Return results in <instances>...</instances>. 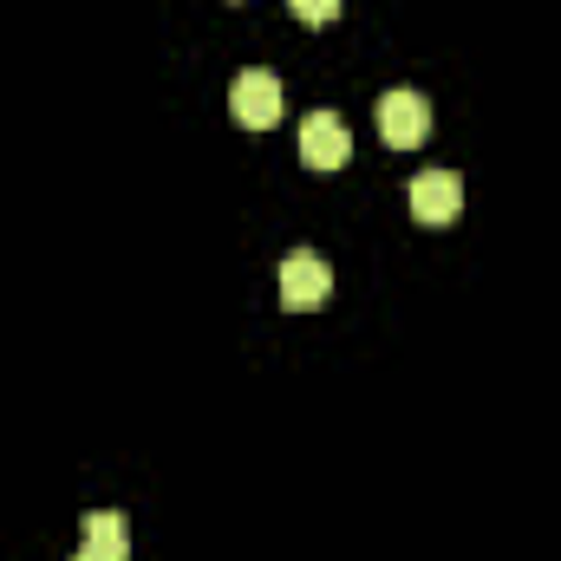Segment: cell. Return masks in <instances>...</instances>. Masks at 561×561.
I'll return each instance as SVG.
<instances>
[{"instance_id":"cell-5","label":"cell","mask_w":561,"mask_h":561,"mask_svg":"<svg viewBox=\"0 0 561 561\" xmlns=\"http://www.w3.org/2000/svg\"><path fill=\"white\" fill-rule=\"evenodd\" d=\"M457 209H463V176L457 170H424V176H412V216H419L424 229H450Z\"/></svg>"},{"instance_id":"cell-3","label":"cell","mask_w":561,"mask_h":561,"mask_svg":"<svg viewBox=\"0 0 561 561\" xmlns=\"http://www.w3.org/2000/svg\"><path fill=\"white\" fill-rule=\"evenodd\" d=\"M373 118H379V138L392 144V150H412V144H424V131H431L424 92H379Z\"/></svg>"},{"instance_id":"cell-4","label":"cell","mask_w":561,"mask_h":561,"mask_svg":"<svg viewBox=\"0 0 561 561\" xmlns=\"http://www.w3.org/2000/svg\"><path fill=\"white\" fill-rule=\"evenodd\" d=\"M353 157V131L340 112H307L300 118V163L307 170H340Z\"/></svg>"},{"instance_id":"cell-6","label":"cell","mask_w":561,"mask_h":561,"mask_svg":"<svg viewBox=\"0 0 561 561\" xmlns=\"http://www.w3.org/2000/svg\"><path fill=\"white\" fill-rule=\"evenodd\" d=\"M85 556L131 561V523H125L118 510H92V516H85Z\"/></svg>"},{"instance_id":"cell-7","label":"cell","mask_w":561,"mask_h":561,"mask_svg":"<svg viewBox=\"0 0 561 561\" xmlns=\"http://www.w3.org/2000/svg\"><path fill=\"white\" fill-rule=\"evenodd\" d=\"M287 7H294L300 26H333L340 20V0H287Z\"/></svg>"},{"instance_id":"cell-1","label":"cell","mask_w":561,"mask_h":561,"mask_svg":"<svg viewBox=\"0 0 561 561\" xmlns=\"http://www.w3.org/2000/svg\"><path fill=\"white\" fill-rule=\"evenodd\" d=\"M275 287H280V307L307 313V307H327V300H333V268H327L313 249H294V255H280Z\"/></svg>"},{"instance_id":"cell-8","label":"cell","mask_w":561,"mask_h":561,"mask_svg":"<svg viewBox=\"0 0 561 561\" xmlns=\"http://www.w3.org/2000/svg\"><path fill=\"white\" fill-rule=\"evenodd\" d=\"M72 561H99V556H72Z\"/></svg>"},{"instance_id":"cell-2","label":"cell","mask_w":561,"mask_h":561,"mask_svg":"<svg viewBox=\"0 0 561 561\" xmlns=\"http://www.w3.org/2000/svg\"><path fill=\"white\" fill-rule=\"evenodd\" d=\"M280 105H287V92H280L275 72H262V66H249V72L229 85V112H236L242 131H268V125H280Z\"/></svg>"}]
</instances>
